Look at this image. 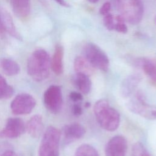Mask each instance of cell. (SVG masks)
Returning <instances> with one entry per match:
<instances>
[{
  "instance_id": "19",
  "label": "cell",
  "mask_w": 156,
  "mask_h": 156,
  "mask_svg": "<svg viewBox=\"0 0 156 156\" xmlns=\"http://www.w3.org/2000/svg\"><path fill=\"white\" fill-rule=\"evenodd\" d=\"M73 82L77 89L83 94H88L91 90V82L90 76L85 74L76 73L73 78Z\"/></svg>"
},
{
  "instance_id": "24",
  "label": "cell",
  "mask_w": 156,
  "mask_h": 156,
  "mask_svg": "<svg viewBox=\"0 0 156 156\" xmlns=\"http://www.w3.org/2000/svg\"><path fill=\"white\" fill-rule=\"evenodd\" d=\"M115 29L118 32L126 34L127 32V27L125 23V20L120 15H117L115 18Z\"/></svg>"
},
{
  "instance_id": "33",
  "label": "cell",
  "mask_w": 156,
  "mask_h": 156,
  "mask_svg": "<svg viewBox=\"0 0 156 156\" xmlns=\"http://www.w3.org/2000/svg\"><path fill=\"white\" fill-rule=\"evenodd\" d=\"M90 106V102H86L85 104V107H89Z\"/></svg>"
},
{
  "instance_id": "11",
  "label": "cell",
  "mask_w": 156,
  "mask_h": 156,
  "mask_svg": "<svg viewBox=\"0 0 156 156\" xmlns=\"http://www.w3.org/2000/svg\"><path fill=\"white\" fill-rule=\"evenodd\" d=\"M141 80L142 77L139 74H132L124 78L119 86L121 96L123 98H129L133 93Z\"/></svg>"
},
{
  "instance_id": "2",
  "label": "cell",
  "mask_w": 156,
  "mask_h": 156,
  "mask_svg": "<svg viewBox=\"0 0 156 156\" xmlns=\"http://www.w3.org/2000/svg\"><path fill=\"white\" fill-rule=\"evenodd\" d=\"M93 112L98 124L104 130L113 132L119 127L120 115L107 100L98 101L94 105Z\"/></svg>"
},
{
  "instance_id": "32",
  "label": "cell",
  "mask_w": 156,
  "mask_h": 156,
  "mask_svg": "<svg viewBox=\"0 0 156 156\" xmlns=\"http://www.w3.org/2000/svg\"><path fill=\"white\" fill-rule=\"evenodd\" d=\"M88 1H89L90 2H91V3H96L98 1V0H87Z\"/></svg>"
},
{
  "instance_id": "14",
  "label": "cell",
  "mask_w": 156,
  "mask_h": 156,
  "mask_svg": "<svg viewBox=\"0 0 156 156\" xmlns=\"http://www.w3.org/2000/svg\"><path fill=\"white\" fill-rule=\"evenodd\" d=\"M43 129V119L40 115L32 116L26 124V130L34 138L38 137L41 134Z\"/></svg>"
},
{
  "instance_id": "30",
  "label": "cell",
  "mask_w": 156,
  "mask_h": 156,
  "mask_svg": "<svg viewBox=\"0 0 156 156\" xmlns=\"http://www.w3.org/2000/svg\"><path fill=\"white\" fill-rule=\"evenodd\" d=\"M58 4H59L60 5L65 6V7H68V4L65 1V0H55Z\"/></svg>"
},
{
  "instance_id": "29",
  "label": "cell",
  "mask_w": 156,
  "mask_h": 156,
  "mask_svg": "<svg viewBox=\"0 0 156 156\" xmlns=\"http://www.w3.org/2000/svg\"><path fill=\"white\" fill-rule=\"evenodd\" d=\"M0 156H17V155L13 151L8 150L3 152Z\"/></svg>"
},
{
  "instance_id": "27",
  "label": "cell",
  "mask_w": 156,
  "mask_h": 156,
  "mask_svg": "<svg viewBox=\"0 0 156 156\" xmlns=\"http://www.w3.org/2000/svg\"><path fill=\"white\" fill-rule=\"evenodd\" d=\"M111 4L109 2H104L99 9V13L102 15L104 16L110 13L111 10Z\"/></svg>"
},
{
  "instance_id": "28",
  "label": "cell",
  "mask_w": 156,
  "mask_h": 156,
  "mask_svg": "<svg viewBox=\"0 0 156 156\" xmlns=\"http://www.w3.org/2000/svg\"><path fill=\"white\" fill-rule=\"evenodd\" d=\"M83 110L79 103L74 104L72 107V113L76 116H80L82 114Z\"/></svg>"
},
{
  "instance_id": "21",
  "label": "cell",
  "mask_w": 156,
  "mask_h": 156,
  "mask_svg": "<svg viewBox=\"0 0 156 156\" xmlns=\"http://www.w3.org/2000/svg\"><path fill=\"white\" fill-rule=\"evenodd\" d=\"M14 93L13 88L8 84L5 79L0 74V99L10 98Z\"/></svg>"
},
{
  "instance_id": "34",
  "label": "cell",
  "mask_w": 156,
  "mask_h": 156,
  "mask_svg": "<svg viewBox=\"0 0 156 156\" xmlns=\"http://www.w3.org/2000/svg\"><path fill=\"white\" fill-rule=\"evenodd\" d=\"M155 24H156V16L155 17Z\"/></svg>"
},
{
  "instance_id": "3",
  "label": "cell",
  "mask_w": 156,
  "mask_h": 156,
  "mask_svg": "<svg viewBox=\"0 0 156 156\" xmlns=\"http://www.w3.org/2000/svg\"><path fill=\"white\" fill-rule=\"evenodd\" d=\"M116 6L126 22L135 25L141 21L144 12L142 0H116Z\"/></svg>"
},
{
  "instance_id": "20",
  "label": "cell",
  "mask_w": 156,
  "mask_h": 156,
  "mask_svg": "<svg viewBox=\"0 0 156 156\" xmlns=\"http://www.w3.org/2000/svg\"><path fill=\"white\" fill-rule=\"evenodd\" d=\"M1 66L4 73L9 76L16 75L20 71V67L18 63L11 58H2L1 60Z\"/></svg>"
},
{
  "instance_id": "16",
  "label": "cell",
  "mask_w": 156,
  "mask_h": 156,
  "mask_svg": "<svg viewBox=\"0 0 156 156\" xmlns=\"http://www.w3.org/2000/svg\"><path fill=\"white\" fill-rule=\"evenodd\" d=\"M63 46L60 44H57L55 48L52 60H51V68L57 75L62 74L63 71Z\"/></svg>"
},
{
  "instance_id": "23",
  "label": "cell",
  "mask_w": 156,
  "mask_h": 156,
  "mask_svg": "<svg viewBox=\"0 0 156 156\" xmlns=\"http://www.w3.org/2000/svg\"><path fill=\"white\" fill-rule=\"evenodd\" d=\"M131 156H151L144 146L140 142L135 143L131 151Z\"/></svg>"
},
{
  "instance_id": "5",
  "label": "cell",
  "mask_w": 156,
  "mask_h": 156,
  "mask_svg": "<svg viewBox=\"0 0 156 156\" xmlns=\"http://www.w3.org/2000/svg\"><path fill=\"white\" fill-rule=\"evenodd\" d=\"M126 106L133 113L147 119H156V106L147 103L144 93L141 91L135 93Z\"/></svg>"
},
{
  "instance_id": "8",
  "label": "cell",
  "mask_w": 156,
  "mask_h": 156,
  "mask_svg": "<svg viewBox=\"0 0 156 156\" xmlns=\"http://www.w3.org/2000/svg\"><path fill=\"white\" fill-rule=\"evenodd\" d=\"M35 105L36 101L32 95L21 93L13 99L10 104V108L13 114L23 115L30 113Z\"/></svg>"
},
{
  "instance_id": "18",
  "label": "cell",
  "mask_w": 156,
  "mask_h": 156,
  "mask_svg": "<svg viewBox=\"0 0 156 156\" xmlns=\"http://www.w3.org/2000/svg\"><path fill=\"white\" fill-rule=\"evenodd\" d=\"M74 68L76 73H80L90 76L94 72V68L85 57L77 56L74 62Z\"/></svg>"
},
{
  "instance_id": "31",
  "label": "cell",
  "mask_w": 156,
  "mask_h": 156,
  "mask_svg": "<svg viewBox=\"0 0 156 156\" xmlns=\"http://www.w3.org/2000/svg\"><path fill=\"white\" fill-rule=\"evenodd\" d=\"M4 32H5V31H4L3 27H2V25H1V24L0 23V35L3 34Z\"/></svg>"
},
{
  "instance_id": "17",
  "label": "cell",
  "mask_w": 156,
  "mask_h": 156,
  "mask_svg": "<svg viewBox=\"0 0 156 156\" xmlns=\"http://www.w3.org/2000/svg\"><path fill=\"white\" fill-rule=\"evenodd\" d=\"M13 13L20 18H25L30 13V0H10Z\"/></svg>"
},
{
  "instance_id": "15",
  "label": "cell",
  "mask_w": 156,
  "mask_h": 156,
  "mask_svg": "<svg viewBox=\"0 0 156 156\" xmlns=\"http://www.w3.org/2000/svg\"><path fill=\"white\" fill-rule=\"evenodd\" d=\"M135 63L136 66L141 68L147 76L156 82V58H138Z\"/></svg>"
},
{
  "instance_id": "12",
  "label": "cell",
  "mask_w": 156,
  "mask_h": 156,
  "mask_svg": "<svg viewBox=\"0 0 156 156\" xmlns=\"http://www.w3.org/2000/svg\"><path fill=\"white\" fill-rule=\"evenodd\" d=\"M62 133L66 144L70 143L75 140L82 138L85 133V129L83 126L77 122H74L69 125H65Z\"/></svg>"
},
{
  "instance_id": "13",
  "label": "cell",
  "mask_w": 156,
  "mask_h": 156,
  "mask_svg": "<svg viewBox=\"0 0 156 156\" xmlns=\"http://www.w3.org/2000/svg\"><path fill=\"white\" fill-rule=\"evenodd\" d=\"M0 23L5 32H7L13 38L21 40L20 34L16 30L13 19L10 13L0 5Z\"/></svg>"
},
{
  "instance_id": "22",
  "label": "cell",
  "mask_w": 156,
  "mask_h": 156,
  "mask_svg": "<svg viewBox=\"0 0 156 156\" xmlns=\"http://www.w3.org/2000/svg\"><path fill=\"white\" fill-rule=\"evenodd\" d=\"M74 156H99L96 149L88 144H83L75 151Z\"/></svg>"
},
{
  "instance_id": "1",
  "label": "cell",
  "mask_w": 156,
  "mask_h": 156,
  "mask_svg": "<svg viewBox=\"0 0 156 156\" xmlns=\"http://www.w3.org/2000/svg\"><path fill=\"white\" fill-rule=\"evenodd\" d=\"M50 68V57L44 49L35 51L28 59L27 73L35 81L41 82L45 80L49 74Z\"/></svg>"
},
{
  "instance_id": "26",
  "label": "cell",
  "mask_w": 156,
  "mask_h": 156,
  "mask_svg": "<svg viewBox=\"0 0 156 156\" xmlns=\"http://www.w3.org/2000/svg\"><path fill=\"white\" fill-rule=\"evenodd\" d=\"M69 99L76 103H79L83 99V96L81 93L76 91H72L69 93Z\"/></svg>"
},
{
  "instance_id": "7",
  "label": "cell",
  "mask_w": 156,
  "mask_h": 156,
  "mask_svg": "<svg viewBox=\"0 0 156 156\" xmlns=\"http://www.w3.org/2000/svg\"><path fill=\"white\" fill-rule=\"evenodd\" d=\"M43 103L46 109L53 114L59 113L62 108L63 96L60 86L52 85L43 94Z\"/></svg>"
},
{
  "instance_id": "25",
  "label": "cell",
  "mask_w": 156,
  "mask_h": 156,
  "mask_svg": "<svg viewBox=\"0 0 156 156\" xmlns=\"http://www.w3.org/2000/svg\"><path fill=\"white\" fill-rule=\"evenodd\" d=\"M103 23L105 27L109 30H113L115 29V19L113 16L110 13H108L103 16Z\"/></svg>"
},
{
  "instance_id": "4",
  "label": "cell",
  "mask_w": 156,
  "mask_h": 156,
  "mask_svg": "<svg viewBox=\"0 0 156 156\" xmlns=\"http://www.w3.org/2000/svg\"><path fill=\"white\" fill-rule=\"evenodd\" d=\"M61 133L54 126H49L45 130L41 139L39 156H59V145Z\"/></svg>"
},
{
  "instance_id": "9",
  "label": "cell",
  "mask_w": 156,
  "mask_h": 156,
  "mask_svg": "<svg viewBox=\"0 0 156 156\" xmlns=\"http://www.w3.org/2000/svg\"><path fill=\"white\" fill-rule=\"evenodd\" d=\"M26 130V124L19 118H10L5 127L0 131V138H15L23 135Z\"/></svg>"
},
{
  "instance_id": "6",
  "label": "cell",
  "mask_w": 156,
  "mask_h": 156,
  "mask_svg": "<svg viewBox=\"0 0 156 156\" xmlns=\"http://www.w3.org/2000/svg\"><path fill=\"white\" fill-rule=\"evenodd\" d=\"M84 57L94 68L107 71L109 67V59L107 54L98 45L93 43H87L83 49Z\"/></svg>"
},
{
  "instance_id": "10",
  "label": "cell",
  "mask_w": 156,
  "mask_h": 156,
  "mask_svg": "<svg viewBox=\"0 0 156 156\" xmlns=\"http://www.w3.org/2000/svg\"><path fill=\"white\" fill-rule=\"evenodd\" d=\"M127 151V142L121 135L113 136L105 147V156H125Z\"/></svg>"
}]
</instances>
